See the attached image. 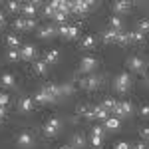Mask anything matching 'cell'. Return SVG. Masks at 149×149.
I'll use <instances>...</instances> for the list:
<instances>
[{
  "instance_id": "31",
  "label": "cell",
  "mask_w": 149,
  "mask_h": 149,
  "mask_svg": "<svg viewBox=\"0 0 149 149\" xmlns=\"http://www.w3.org/2000/svg\"><path fill=\"white\" fill-rule=\"evenodd\" d=\"M115 100H111V97H105V100H103V107H105V109H107V111H109V113H111V111H113V107H115Z\"/></svg>"
},
{
  "instance_id": "16",
  "label": "cell",
  "mask_w": 149,
  "mask_h": 149,
  "mask_svg": "<svg viewBox=\"0 0 149 149\" xmlns=\"http://www.w3.org/2000/svg\"><path fill=\"white\" fill-rule=\"evenodd\" d=\"M78 113H81L84 117H86V119H95V115H93V107H92V105H80Z\"/></svg>"
},
{
  "instance_id": "25",
  "label": "cell",
  "mask_w": 149,
  "mask_h": 149,
  "mask_svg": "<svg viewBox=\"0 0 149 149\" xmlns=\"http://www.w3.org/2000/svg\"><path fill=\"white\" fill-rule=\"evenodd\" d=\"M81 46H84V48H93V46H95V36L88 34L84 40H81Z\"/></svg>"
},
{
  "instance_id": "28",
  "label": "cell",
  "mask_w": 149,
  "mask_h": 149,
  "mask_svg": "<svg viewBox=\"0 0 149 149\" xmlns=\"http://www.w3.org/2000/svg\"><path fill=\"white\" fill-rule=\"evenodd\" d=\"M14 81H16V78H14L12 74H4V76H2V84H4L6 88H12V86H14Z\"/></svg>"
},
{
  "instance_id": "37",
  "label": "cell",
  "mask_w": 149,
  "mask_h": 149,
  "mask_svg": "<svg viewBox=\"0 0 149 149\" xmlns=\"http://www.w3.org/2000/svg\"><path fill=\"white\" fill-rule=\"evenodd\" d=\"M103 127H100V125H95V127H92V135L93 137H103Z\"/></svg>"
},
{
  "instance_id": "32",
  "label": "cell",
  "mask_w": 149,
  "mask_h": 149,
  "mask_svg": "<svg viewBox=\"0 0 149 149\" xmlns=\"http://www.w3.org/2000/svg\"><path fill=\"white\" fill-rule=\"evenodd\" d=\"M90 145L93 149H100L103 145V137H93V135H90Z\"/></svg>"
},
{
  "instance_id": "10",
  "label": "cell",
  "mask_w": 149,
  "mask_h": 149,
  "mask_svg": "<svg viewBox=\"0 0 149 149\" xmlns=\"http://www.w3.org/2000/svg\"><path fill=\"white\" fill-rule=\"evenodd\" d=\"M34 56H36V48L32 44H26V46L20 48V58L22 60H32Z\"/></svg>"
},
{
  "instance_id": "48",
  "label": "cell",
  "mask_w": 149,
  "mask_h": 149,
  "mask_svg": "<svg viewBox=\"0 0 149 149\" xmlns=\"http://www.w3.org/2000/svg\"><path fill=\"white\" fill-rule=\"evenodd\" d=\"M0 123H2V117H0Z\"/></svg>"
},
{
  "instance_id": "23",
  "label": "cell",
  "mask_w": 149,
  "mask_h": 149,
  "mask_svg": "<svg viewBox=\"0 0 149 149\" xmlns=\"http://www.w3.org/2000/svg\"><path fill=\"white\" fill-rule=\"evenodd\" d=\"M115 36H117V32L111 30V28H107V30L102 34V40L105 42V44H107V42H115Z\"/></svg>"
},
{
  "instance_id": "3",
  "label": "cell",
  "mask_w": 149,
  "mask_h": 149,
  "mask_svg": "<svg viewBox=\"0 0 149 149\" xmlns=\"http://www.w3.org/2000/svg\"><path fill=\"white\" fill-rule=\"evenodd\" d=\"M60 125H62V123H60L58 117H50L46 121V125H44V135H46V137H54L58 133V129H60Z\"/></svg>"
},
{
  "instance_id": "14",
  "label": "cell",
  "mask_w": 149,
  "mask_h": 149,
  "mask_svg": "<svg viewBox=\"0 0 149 149\" xmlns=\"http://www.w3.org/2000/svg\"><path fill=\"white\" fill-rule=\"evenodd\" d=\"M58 60H60V52L58 50H48L46 56H44V62L46 64H56Z\"/></svg>"
},
{
  "instance_id": "26",
  "label": "cell",
  "mask_w": 149,
  "mask_h": 149,
  "mask_svg": "<svg viewBox=\"0 0 149 149\" xmlns=\"http://www.w3.org/2000/svg\"><path fill=\"white\" fill-rule=\"evenodd\" d=\"M78 36H80V28H78V26H70V28H68V36H66V38H68V40H76Z\"/></svg>"
},
{
  "instance_id": "24",
  "label": "cell",
  "mask_w": 149,
  "mask_h": 149,
  "mask_svg": "<svg viewBox=\"0 0 149 149\" xmlns=\"http://www.w3.org/2000/svg\"><path fill=\"white\" fill-rule=\"evenodd\" d=\"M34 102H36V103H42V105H44V103H52V100H50L46 93L40 90V92H38V93L34 95Z\"/></svg>"
},
{
  "instance_id": "41",
  "label": "cell",
  "mask_w": 149,
  "mask_h": 149,
  "mask_svg": "<svg viewBox=\"0 0 149 149\" xmlns=\"http://www.w3.org/2000/svg\"><path fill=\"white\" fill-rule=\"evenodd\" d=\"M36 28V20L34 18H26V30H34Z\"/></svg>"
},
{
  "instance_id": "27",
  "label": "cell",
  "mask_w": 149,
  "mask_h": 149,
  "mask_svg": "<svg viewBox=\"0 0 149 149\" xmlns=\"http://www.w3.org/2000/svg\"><path fill=\"white\" fill-rule=\"evenodd\" d=\"M60 12L70 14V12H72V2H70V0H60Z\"/></svg>"
},
{
  "instance_id": "21",
  "label": "cell",
  "mask_w": 149,
  "mask_h": 149,
  "mask_svg": "<svg viewBox=\"0 0 149 149\" xmlns=\"http://www.w3.org/2000/svg\"><path fill=\"white\" fill-rule=\"evenodd\" d=\"M6 44L10 46V50H18V48H20V40H18V36L8 34L6 36Z\"/></svg>"
},
{
  "instance_id": "35",
  "label": "cell",
  "mask_w": 149,
  "mask_h": 149,
  "mask_svg": "<svg viewBox=\"0 0 149 149\" xmlns=\"http://www.w3.org/2000/svg\"><path fill=\"white\" fill-rule=\"evenodd\" d=\"M14 28L16 30H26V18H16L14 20Z\"/></svg>"
},
{
  "instance_id": "17",
  "label": "cell",
  "mask_w": 149,
  "mask_h": 149,
  "mask_svg": "<svg viewBox=\"0 0 149 149\" xmlns=\"http://www.w3.org/2000/svg\"><path fill=\"white\" fill-rule=\"evenodd\" d=\"M72 147H76V149H81V147H86V137L81 135V133H74V137H72Z\"/></svg>"
},
{
  "instance_id": "34",
  "label": "cell",
  "mask_w": 149,
  "mask_h": 149,
  "mask_svg": "<svg viewBox=\"0 0 149 149\" xmlns=\"http://www.w3.org/2000/svg\"><path fill=\"white\" fill-rule=\"evenodd\" d=\"M129 38H131V42H143V34H141L139 30H133V32H129Z\"/></svg>"
},
{
  "instance_id": "20",
  "label": "cell",
  "mask_w": 149,
  "mask_h": 149,
  "mask_svg": "<svg viewBox=\"0 0 149 149\" xmlns=\"http://www.w3.org/2000/svg\"><path fill=\"white\" fill-rule=\"evenodd\" d=\"M56 32V26H44V28H40V38H52Z\"/></svg>"
},
{
  "instance_id": "2",
  "label": "cell",
  "mask_w": 149,
  "mask_h": 149,
  "mask_svg": "<svg viewBox=\"0 0 149 149\" xmlns=\"http://www.w3.org/2000/svg\"><path fill=\"white\" fill-rule=\"evenodd\" d=\"M113 88L117 90L119 93H125L129 88H131V76L127 74V72H123V74H119L117 78H115L113 81Z\"/></svg>"
},
{
  "instance_id": "5",
  "label": "cell",
  "mask_w": 149,
  "mask_h": 149,
  "mask_svg": "<svg viewBox=\"0 0 149 149\" xmlns=\"http://www.w3.org/2000/svg\"><path fill=\"white\" fill-rule=\"evenodd\" d=\"M42 92L46 93L52 102H56L58 97H62V90H60V86H56V84H46V86L42 88Z\"/></svg>"
},
{
  "instance_id": "43",
  "label": "cell",
  "mask_w": 149,
  "mask_h": 149,
  "mask_svg": "<svg viewBox=\"0 0 149 149\" xmlns=\"http://www.w3.org/2000/svg\"><path fill=\"white\" fill-rule=\"evenodd\" d=\"M131 149H149V145L145 143V141H139V143H135Z\"/></svg>"
},
{
  "instance_id": "36",
  "label": "cell",
  "mask_w": 149,
  "mask_h": 149,
  "mask_svg": "<svg viewBox=\"0 0 149 149\" xmlns=\"http://www.w3.org/2000/svg\"><path fill=\"white\" fill-rule=\"evenodd\" d=\"M8 60H10V62L20 60V50H8Z\"/></svg>"
},
{
  "instance_id": "40",
  "label": "cell",
  "mask_w": 149,
  "mask_h": 149,
  "mask_svg": "<svg viewBox=\"0 0 149 149\" xmlns=\"http://www.w3.org/2000/svg\"><path fill=\"white\" fill-rule=\"evenodd\" d=\"M115 149H131V143H127V141H117V143H115Z\"/></svg>"
},
{
  "instance_id": "38",
  "label": "cell",
  "mask_w": 149,
  "mask_h": 149,
  "mask_svg": "<svg viewBox=\"0 0 149 149\" xmlns=\"http://www.w3.org/2000/svg\"><path fill=\"white\" fill-rule=\"evenodd\" d=\"M68 28H70V26H66V24H60V26L56 28V32L60 36H64V38H66V36H68Z\"/></svg>"
},
{
  "instance_id": "18",
  "label": "cell",
  "mask_w": 149,
  "mask_h": 149,
  "mask_svg": "<svg viewBox=\"0 0 149 149\" xmlns=\"http://www.w3.org/2000/svg\"><path fill=\"white\" fill-rule=\"evenodd\" d=\"M109 28L115 30V32L123 30V22H121V18H119V16H111V18H109Z\"/></svg>"
},
{
  "instance_id": "33",
  "label": "cell",
  "mask_w": 149,
  "mask_h": 149,
  "mask_svg": "<svg viewBox=\"0 0 149 149\" xmlns=\"http://www.w3.org/2000/svg\"><path fill=\"white\" fill-rule=\"evenodd\" d=\"M60 90H62V95H72L74 93V86L72 84H64V86H60Z\"/></svg>"
},
{
  "instance_id": "8",
  "label": "cell",
  "mask_w": 149,
  "mask_h": 149,
  "mask_svg": "<svg viewBox=\"0 0 149 149\" xmlns=\"http://www.w3.org/2000/svg\"><path fill=\"white\" fill-rule=\"evenodd\" d=\"M36 10H38V0H34V2H26V4H22L24 18H34Z\"/></svg>"
},
{
  "instance_id": "30",
  "label": "cell",
  "mask_w": 149,
  "mask_h": 149,
  "mask_svg": "<svg viewBox=\"0 0 149 149\" xmlns=\"http://www.w3.org/2000/svg\"><path fill=\"white\" fill-rule=\"evenodd\" d=\"M6 8H8V12H18L22 8V4L16 2V0H10V2H6Z\"/></svg>"
},
{
  "instance_id": "29",
  "label": "cell",
  "mask_w": 149,
  "mask_h": 149,
  "mask_svg": "<svg viewBox=\"0 0 149 149\" xmlns=\"http://www.w3.org/2000/svg\"><path fill=\"white\" fill-rule=\"evenodd\" d=\"M137 30L141 32V34L149 32V20H147V18H143V20H139V22H137Z\"/></svg>"
},
{
  "instance_id": "11",
  "label": "cell",
  "mask_w": 149,
  "mask_h": 149,
  "mask_svg": "<svg viewBox=\"0 0 149 149\" xmlns=\"http://www.w3.org/2000/svg\"><path fill=\"white\" fill-rule=\"evenodd\" d=\"M93 115H95V119H102V121H105V119L109 117V111H107L103 105H93Z\"/></svg>"
},
{
  "instance_id": "7",
  "label": "cell",
  "mask_w": 149,
  "mask_h": 149,
  "mask_svg": "<svg viewBox=\"0 0 149 149\" xmlns=\"http://www.w3.org/2000/svg\"><path fill=\"white\" fill-rule=\"evenodd\" d=\"M127 66H129V70H131V72H143L145 62H143L139 56H131L129 60H127Z\"/></svg>"
},
{
  "instance_id": "19",
  "label": "cell",
  "mask_w": 149,
  "mask_h": 149,
  "mask_svg": "<svg viewBox=\"0 0 149 149\" xmlns=\"http://www.w3.org/2000/svg\"><path fill=\"white\" fill-rule=\"evenodd\" d=\"M131 42V38H129V32H123V30H119L117 36H115V44H129Z\"/></svg>"
},
{
  "instance_id": "1",
  "label": "cell",
  "mask_w": 149,
  "mask_h": 149,
  "mask_svg": "<svg viewBox=\"0 0 149 149\" xmlns=\"http://www.w3.org/2000/svg\"><path fill=\"white\" fill-rule=\"evenodd\" d=\"M100 86H102V78H100V76H93V74H88L86 78H81V80H80V88L88 90V92L97 90Z\"/></svg>"
},
{
  "instance_id": "22",
  "label": "cell",
  "mask_w": 149,
  "mask_h": 149,
  "mask_svg": "<svg viewBox=\"0 0 149 149\" xmlns=\"http://www.w3.org/2000/svg\"><path fill=\"white\" fill-rule=\"evenodd\" d=\"M34 72L38 74V76H44V74L48 72V64L44 62V60H40V62H36V64H34Z\"/></svg>"
},
{
  "instance_id": "12",
  "label": "cell",
  "mask_w": 149,
  "mask_h": 149,
  "mask_svg": "<svg viewBox=\"0 0 149 149\" xmlns=\"http://www.w3.org/2000/svg\"><path fill=\"white\" fill-rule=\"evenodd\" d=\"M131 8V2H125V0H119V2H113V10L117 14H123Z\"/></svg>"
},
{
  "instance_id": "46",
  "label": "cell",
  "mask_w": 149,
  "mask_h": 149,
  "mask_svg": "<svg viewBox=\"0 0 149 149\" xmlns=\"http://www.w3.org/2000/svg\"><path fill=\"white\" fill-rule=\"evenodd\" d=\"M60 149H74V147H72V145H62Z\"/></svg>"
},
{
  "instance_id": "45",
  "label": "cell",
  "mask_w": 149,
  "mask_h": 149,
  "mask_svg": "<svg viewBox=\"0 0 149 149\" xmlns=\"http://www.w3.org/2000/svg\"><path fill=\"white\" fill-rule=\"evenodd\" d=\"M139 113L143 115V117H149V105H143V107H141V111H139Z\"/></svg>"
},
{
  "instance_id": "9",
  "label": "cell",
  "mask_w": 149,
  "mask_h": 149,
  "mask_svg": "<svg viewBox=\"0 0 149 149\" xmlns=\"http://www.w3.org/2000/svg\"><path fill=\"white\" fill-rule=\"evenodd\" d=\"M18 145L24 149H28V147H32L34 145V137L28 133V131H22L20 135H18Z\"/></svg>"
},
{
  "instance_id": "4",
  "label": "cell",
  "mask_w": 149,
  "mask_h": 149,
  "mask_svg": "<svg viewBox=\"0 0 149 149\" xmlns=\"http://www.w3.org/2000/svg\"><path fill=\"white\" fill-rule=\"evenodd\" d=\"M95 4L90 2V0H76V2H72V12H76V14H86V12L93 8Z\"/></svg>"
},
{
  "instance_id": "13",
  "label": "cell",
  "mask_w": 149,
  "mask_h": 149,
  "mask_svg": "<svg viewBox=\"0 0 149 149\" xmlns=\"http://www.w3.org/2000/svg\"><path fill=\"white\" fill-rule=\"evenodd\" d=\"M119 117H107L105 121H103V129H111V131H115L117 127H119Z\"/></svg>"
},
{
  "instance_id": "39",
  "label": "cell",
  "mask_w": 149,
  "mask_h": 149,
  "mask_svg": "<svg viewBox=\"0 0 149 149\" xmlns=\"http://www.w3.org/2000/svg\"><path fill=\"white\" fill-rule=\"evenodd\" d=\"M139 135H141V139L147 143L149 141V127H141V129H139Z\"/></svg>"
},
{
  "instance_id": "15",
  "label": "cell",
  "mask_w": 149,
  "mask_h": 149,
  "mask_svg": "<svg viewBox=\"0 0 149 149\" xmlns=\"http://www.w3.org/2000/svg\"><path fill=\"white\" fill-rule=\"evenodd\" d=\"M20 109L22 111H32L34 109V97H22L20 100Z\"/></svg>"
},
{
  "instance_id": "6",
  "label": "cell",
  "mask_w": 149,
  "mask_h": 149,
  "mask_svg": "<svg viewBox=\"0 0 149 149\" xmlns=\"http://www.w3.org/2000/svg\"><path fill=\"white\" fill-rule=\"evenodd\" d=\"M97 66V60L93 56H86L81 58V64H80V72H84V74H92V70Z\"/></svg>"
},
{
  "instance_id": "42",
  "label": "cell",
  "mask_w": 149,
  "mask_h": 149,
  "mask_svg": "<svg viewBox=\"0 0 149 149\" xmlns=\"http://www.w3.org/2000/svg\"><path fill=\"white\" fill-rule=\"evenodd\" d=\"M66 16H68V14H64V12H56V16H54V18L62 24V22H66Z\"/></svg>"
},
{
  "instance_id": "44",
  "label": "cell",
  "mask_w": 149,
  "mask_h": 149,
  "mask_svg": "<svg viewBox=\"0 0 149 149\" xmlns=\"http://www.w3.org/2000/svg\"><path fill=\"white\" fill-rule=\"evenodd\" d=\"M8 102H10V100H8V95H6V93H2V95H0V105H4V107H6Z\"/></svg>"
},
{
  "instance_id": "47",
  "label": "cell",
  "mask_w": 149,
  "mask_h": 149,
  "mask_svg": "<svg viewBox=\"0 0 149 149\" xmlns=\"http://www.w3.org/2000/svg\"><path fill=\"white\" fill-rule=\"evenodd\" d=\"M4 115V105H0V117Z\"/></svg>"
}]
</instances>
